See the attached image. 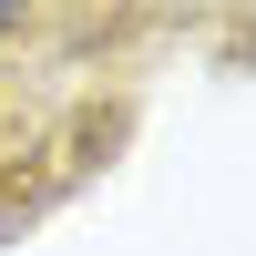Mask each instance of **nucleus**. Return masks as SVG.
I'll return each mask as SVG.
<instances>
[{"label": "nucleus", "instance_id": "nucleus-1", "mask_svg": "<svg viewBox=\"0 0 256 256\" xmlns=\"http://www.w3.org/2000/svg\"><path fill=\"white\" fill-rule=\"evenodd\" d=\"M10 31H20V0H0V41H10Z\"/></svg>", "mask_w": 256, "mask_h": 256}]
</instances>
